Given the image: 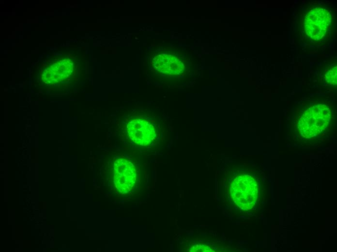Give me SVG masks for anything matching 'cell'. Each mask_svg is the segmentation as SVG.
Returning a JSON list of instances; mask_svg holds the SVG:
<instances>
[{
  "label": "cell",
  "mask_w": 337,
  "mask_h": 252,
  "mask_svg": "<svg viewBox=\"0 0 337 252\" xmlns=\"http://www.w3.org/2000/svg\"><path fill=\"white\" fill-rule=\"evenodd\" d=\"M126 129L133 142L141 145L150 143L156 137L155 126L146 118L132 119L128 122Z\"/></svg>",
  "instance_id": "cell-4"
},
{
  "label": "cell",
  "mask_w": 337,
  "mask_h": 252,
  "mask_svg": "<svg viewBox=\"0 0 337 252\" xmlns=\"http://www.w3.org/2000/svg\"><path fill=\"white\" fill-rule=\"evenodd\" d=\"M337 74V66H336L329 70L325 74V80L331 85H336Z\"/></svg>",
  "instance_id": "cell-5"
},
{
  "label": "cell",
  "mask_w": 337,
  "mask_h": 252,
  "mask_svg": "<svg viewBox=\"0 0 337 252\" xmlns=\"http://www.w3.org/2000/svg\"><path fill=\"white\" fill-rule=\"evenodd\" d=\"M330 117V110L326 105L314 106L306 110L300 116L297 125L298 130L305 138L316 136L325 129Z\"/></svg>",
  "instance_id": "cell-1"
},
{
  "label": "cell",
  "mask_w": 337,
  "mask_h": 252,
  "mask_svg": "<svg viewBox=\"0 0 337 252\" xmlns=\"http://www.w3.org/2000/svg\"><path fill=\"white\" fill-rule=\"evenodd\" d=\"M231 191L232 198L239 205L250 208L254 204L258 192L255 180L251 176H240L232 183Z\"/></svg>",
  "instance_id": "cell-3"
},
{
  "label": "cell",
  "mask_w": 337,
  "mask_h": 252,
  "mask_svg": "<svg viewBox=\"0 0 337 252\" xmlns=\"http://www.w3.org/2000/svg\"><path fill=\"white\" fill-rule=\"evenodd\" d=\"M331 15L326 9L315 7L306 15L305 21L306 34L313 40L323 38L331 22Z\"/></svg>",
  "instance_id": "cell-2"
}]
</instances>
